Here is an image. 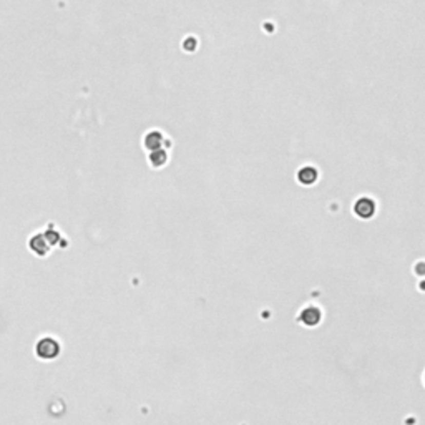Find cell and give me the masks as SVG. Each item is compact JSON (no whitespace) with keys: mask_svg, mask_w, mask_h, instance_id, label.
I'll return each mask as SVG.
<instances>
[{"mask_svg":"<svg viewBox=\"0 0 425 425\" xmlns=\"http://www.w3.org/2000/svg\"><path fill=\"white\" fill-rule=\"evenodd\" d=\"M35 351H37V356L40 359L50 360V359H55L60 354V344L53 337H42L40 341L37 342Z\"/></svg>","mask_w":425,"mask_h":425,"instance_id":"cell-1","label":"cell"},{"mask_svg":"<svg viewBox=\"0 0 425 425\" xmlns=\"http://www.w3.org/2000/svg\"><path fill=\"white\" fill-rule=\"evenodd\" d=\"M354 211H356V215L360 218H371L375 211V203L371 200V198H360V200L356 203V206H354Z\"/></svg>","mask_w":425,"mask_h":425,"instance_id":"cell-2","label":"cell"},{"mask_svg":"<svg viewBox=\"0 0 425 425\" xmlns=\"http://www.w3.org/2000/svg\"><path fill=\"white\" fill-rule=\"evenodd\" d=\"M299 319H301V322L307 324V325H316L319 321H321V311H319L317 307H314V306L306 307L301 313Z\"/></svg>","mask_w":425,"mask_h":425,"instance_id":"cell-3","label":"cell"},{"mask_svg":"<svg viewBox=\"0 0 425 425\" xmlns=\"http://www.w3.org/2000/svg\"><path fill=\"white\" fill-rule=\"evenodd\" d=\"M30 247L33 251H37V254H45L47 249H48V246L45 243V236L44 235H35L32 236L30 239Z\"/></svg>","mask_w":425,"mask_h":425,"instance_id":"cell-4","label":"cell"},{"mask_svg":"<svg viewBox=\"0 0 425 425\" xmlns=\"http://www.w3.org/2000/svg\"><path fill=\"white\" fill-rule=\"evenodd\" d=\"M297 178H299L301 183H304V185H309V183H313L316 181L317 178V173H316V169L314 168H311V166H304L299 175H297Z\"/></svg>","mask_w":425,"mask_h":425,"instance_id":"cell-5","label":"cell"},{"mask_svg":"<svg viewBox=\"0 0 425 425\" xmlns=\"http://www.w3.org/2000/svg\"><path fill=\"white\" fill-rule=\"evenodd\" d=\"M161 133L160 131H150L145 137V145L148 148H151V150H158V146L161 143Z\"/></svg>","mask_w":425,"mask_h":425,"instance_id":"cell-6","label":"cell"},{"mask_svg":"<svg viewBox=\"0 0 425 425\" xmlns=\"http://www.w3.org/2000/svg\"><path fill=\"white\" fill-rule=\"evenodd\" d=\"M150 161H151L153 166H160V165H163V163L166 161V153L163 151V150H154L150 154Z\"/></svg>","mask_w":425,"mask_h":425,"instance_id":"cell-7","label":"cell"}]
</instances>
